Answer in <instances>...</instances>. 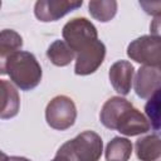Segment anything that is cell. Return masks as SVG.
<instances>
[{
	"label": "cell",
	"mask_w": 161,
	"mask_h": 161,
	"mask_svg": "<svg viewBox=\"0 0 161 161\" xmlns=\"http://www.w3.org/2000/svg\"><path fill=\"white\" fill-rule=\"evenodd\" d=\"M160 35H142L127 47V55L132 60L150 67H160Z\"/></svg>",
	"instance_id": "8992f818"
},
{
	"label": "cell",
	"mask_w": 161,
	"mask_h": 161,
	"mask_svg": "<svg viewBox=\"0 0 161 161\" xmlns=\"http://www.w3.org/2000/svg\"><path fill=\"white\" fill-rule=\"evenodd\" d=\"M145 112L147 114V119L151 125V128L155 131L160 130V91L155 92L147 101L145 106Z\"/></svg>",
	"instance_id": "e0dca14e"
},
{
	"label": "cell",
	"mask_w": 161,
	"mask_h": 161,
	"mask_svg": "<svg viewBox=\"0 0 161 161\" xmlns=\"http://www.w3.org/2000/svg\"><path fill=\"white\" fill-rule=\"evenodd\" d=\"M0 8H1V1H0Z\"/></svg>",
	"instance_id": "44dd1931"
},
{
	"label": "cell",
	"mask_w": 161,
	"mask_h": 161,
	"mask_svg": "<svg viewBox=\"0 0 161 161\" xmlns=\"http://www.w3.org/2000/svg\"><path fill=\"white\" fill-rule=\"evenodd\" d=\"M82 5V0H39L34 5V15L43 23L57 21Z\"/></svg>",
	"instance_id": "ba28073f"
},
{
	"label": "cell",
	"mask_w": 161,
	"mask_h": 161,
	"mask_svg": "<svg viewBox=\"0 0 161 161\" xmlns=\"http://www.w3.org/2000/svg\"><path fill=\"white\" fill-rule=\"evenodd\" d=\"M62 35L63 40L75 54L98 39L97 28L87 18H74L65 23Z\"/></svg>",
	"instance_id": "5b68a950"
},
{
	"label": "cell",
	"mask_w": 161,
	"mask_h": 161,
	"mask_svg": "<svg viewBox=\"0 0 161 161\" xmlns=\"http://www.w3.org/2000/svg\"><path fill=\"white\" fill-rule=\"evenodd\" d=\"M132 143L126 137H113L106 146L104 156L107 161H128L132 155Z\"/></svg>",
	"instance_id": "5bb4252c"
},
{
	"label": "cell",
	"mask_w": 161,
	"mask_h": 161,
	"mask_svg": "<svg viewBox=\"0 0 161 161\" xmlns=\"http://www.w3.org/2000/svg\"><path fill=\"white\" fill-rule=\"evenodd\" d=\"M133 75L135 68L128 60L114 62L108 72L111 86L121 96H127L130 93L133 83Z\"/></svg>",
	"instance_id": "30bf717a"
},
{
	"label": "cell",
	"mask_w": 161,
	"mask_h": 161,
	"mask_svg": "<svg viewBox=\"0 0 161 161\" xmlns=\"http://www.w3.org/2000/svg\"><path fill=\"white\" fill-rule=\"evenodd\" d=\"M9 161H31V160L23 157V156H11V157H9Z\"/></svg>",
	"instance_id": "ac0fdd59"
},
{
	"label": "cell",
	"mask_w": 161,
	"mask_h": 161,
	"mask_svg": "<svg viewBox=\"0 0 161 161\" xmlns=\"http://www.w3.org/2000/svg\"><path fill=\"white\" fill-rule=\"evenodd\" d=\"M20 109V97L15 86L5 79H0V118L15 117Z\"/></svg>",
	"instance_id": "8fae6325"
},
{
	"label": "cell",
	"mask_w": 161,
	"mask_h": 161,
	"mask_svg": "<svg viewBox=\"0 0 161 161\" xmlns=\"http://www.w3.org/2000/svg\"><path fill=\"white\" fill-rule=\"evenodd\" d=\"M52 161H68V160H67L65 157H63V156H60V155L55 153V156H54V158H53Z\"/></svg>",
	"instance_id": "d6986e66"
},
{
	"label": "cell",
	"mask_w": 161,
	"mask_h": 161,
	"mask_svg": "<svg viewBox=\"0 0 161 161\" xmlns=\"http://www.w3.org/2000/svg\"><path fill=\"white\" fill-rule=\"evenodd\" d=\"M5 73L10 80L21 91H31L39 86L43 72L42 67L30 52L19 50L14 53L5 64Z\"/></svg>",
	"instance_id": "7a4b0ae2"
},
{
	"label": "cell",
	"mask_w": 161,
	"mask_h": 161,
	"mask_svg": "<svg viewBox=\"0 0 161 161\" xmlns=\"http://www.w3.org/2000/svg\"><path fill=\"white\" fill-rule=\"evenodd\" d=\"M47 57L54 65L65 67L74 60L75 53L68 47V44L64 40L57 39L48 47Z\"/></svg>",
	"instance_id": "9a60e30c"
},
{
	"label": "cell",
	"mask_w": 161,
	"mask_h": 161,
	"mask_svg": "<svg viewBox=\"0 0 161 161\" xmlns=\"http://www.w3.org/2000/svg\"><path fill=\"white\" fill-rule=\"evenodd\" d=\"M160 83H161L160 67L142 65L136 73L133 88L140 98L147 99L155 92L160 91Z\"/></svg>",
	"instance_id": "9c48e42d"
},
{
	"label": "cell",
	"mask_w": 161,
	"mask_h": 161,
	"mask_svg": "<svg viewBox=\"0 0 161 161\" xmlns=\"http://www.w3.org/2000/svg\"><path fill=\"white\" fill-rule=\"evenodd\" d=\"M101 123L125 136H138L151 130L147 117L121 96L108 98L99 113Z\"/></svg>",
	"instance_id": "6da1fadb"
},
{
	"label": "cell",
	"mask_w": 161,
	"mask_h": 161,
	"mask_svg": "<svg viewBox=\"0 0 161 161\" xmlns=\"http://www.w3.org/2000/svg\"><path fill=\"white\" fill-rule=\"evenodd\" d=\"M106 57V45L99 39L94 40L75 55L74 73L77 75H88L94 73Z\"/></svg>",
	"instance_id": "52a82bcc"
},
{
	"label": "cell",
	"mask_w": 161,
	"mask_h": 161,
	"mask_svg": "<svg viewBox=\"0 0 161 161\" xmlns=\"http://www.w3.org/2000/svg\"><path fill=\"white\" fill-rule=\"evenodd\" d=\"M136 156L141 161H157L161 156V145L158 135H147L138 138L135 143Z\"/></svg>",
	"instance_id": "4fadbf2b"
},
{
	"label": "cell",
	"mask_w": 161,
	"mask_h": 161,
	"mask_svg": "<svg viewBox=\"0 0 161 161\" xmlns=\"http://www.w3.org/2000/svg\"><path fill=\"white\" fill-rule=\"evenodd\" d=\"M118 4L114 0H94L88 3V11L91 16L101 23L112 20L117 13Z\"/></svg>",
	"instance_id": "2e32d148"
},
{
	"label": "cell",
	"mask_w": 161,
	"mask_h": 161,
	"mask_svg": "<svg viewBox=\"0 0 161 161\" xmlns=\"http://www.w3.org/2000/svg\"><path fill=\"white\" fill-rule=\"evenodd\" d=\"M23 47L21 35L13 29L0 30V74L5 73L6 60L16 52H19Z\"/></svg>",
	"instance_id": "7c38bea8"
},
{
	"label": "cell",
	"mask_w": 161,
	"mask_h": 161,
	"mask_svg": "<svg viewBox=\"0 0 161 161\" xmlns=\"http://www.w3.org/2000/svg\"><path fill=\"white\" fill-rule=\"evenodd\" d=\"M77 119V107L68 96H55L45 108V121L49 127L57 131L70 128Z\"/></svg>",
	"instance_id": "277c9868"
},
{
	"label": "cell",
	"mask_w": 161,
	"mask_h": 161,
	"mask_svg": "<svg viewBox=\"0 0 161 161\" xmlns=\"http://www.w3.org/2000/svg\"><path fill=\"white\" fill-rule=\"evenodd\" d=\"M0 161H9V156L3 151H0Z\"/></svg>",
	"instance_id": "ffe728a7"
},
{
	"label": "cell",
	"mask_w": 161,
	"mask_h": 161,
	"mask_svg": "<svg viewBox=\"0 0 161 161\" xmlns=\"http://www.w3.org/2000/svg\"><path fill=\"white\" fill-rule=\"evenodd\" d=\"M103 152V141L94 131H83L64 142L57 151L68 161H98Z\"/></svg>",
	"instance_id": "3957f363"
}]
</instances>
